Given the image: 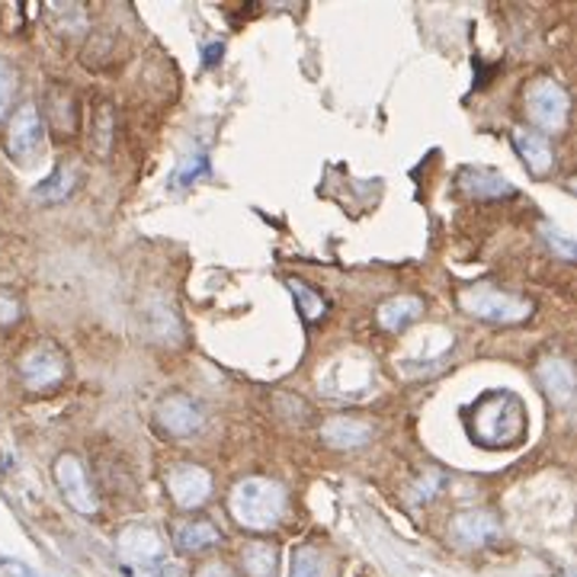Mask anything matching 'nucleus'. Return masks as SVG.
<instances>
[{"mask_svg": "<svg viewBox=\"0 0 577 577\" xmlns=\"http://www.w3.org/2000/svg\"><path fill=\"white\" fill-rule=\"evenodd\" d=\"M328 575V558L315 546H302L292 552L289 577H324Z\"/></svg>", "mask_w": 577, "mask_h": 577, "instance_id": "20", "label": "nucleus"}, {"mask_svg": "<svg viewBox=\"0 0 577 577\" xmlns=\"http://www.w3.org/2000/svg\"><path fill=\"white\" fill-rule=\"evenodd\" d=\"M511 142L514 148L523 157V164L536 174V177H546L548 171L555 167V154H552V145L546 142V135L539 132H526V128H514L511 132Z\"/></svg>", "mask_w": 577, "mask_h": 577, "instance_id": "12", "label": "nucleus"}, {"mask_svg": "<svg viewBox=\"0 0 577 577\" xmlns=\"http://www.w3.org/2000/svg\"><path fill=\"white\" fill-rule=\"evenodd\" d=\"M0 565H3V571H7L10 577H39V575H32L27 565L13 561V558H0Z\"/></svg>", "mask_w": 577, "mask_h": 577, "instance_id": "28", "label": "nucleus"}, {"mask_svg": "<svg viewBox=\"0 0 577 577\" xmlns=\"http://www.w3.org/2000/svg\"><path fill=\"white\" fill-rule=\"evenodd\" d=\"M116 555L125 577H154L164 568V543L152 526H125L116 539Z\"/></svg>", "mask_w": 577, "mask_h": 577, "instance_id": "4", "label": "nucleus"}, {"mask_svg": "<svg viewBox=\"0 0 577 577\" xmlns=\"http://www.w3.org/2000/svg\"><path fill=\"white\" fill-rule=\"evenodd\" d=\"M421 577H426V575H421Z\"/></svg>", "mask_w": 577, "mask_h": 577, "instance_id": "32", "label": "nucleus"}, {"mask_svg": "<svg viewBox=\"0 0 577 577\" xmlns=\"http://www.w3.org/2000/svg\"><path fill=\"white\" fill-rule=\"evenodd\" d=\"M196 577H235L225 565H206V568H199Z\"/></svg>", "mask_w": 577, "mask_h": 577, "instance_id": "29", "label": "nucleus"}, {"mask_svg": "<svg viewBox=\"0 0 577 577\" xmlns=\"http://www.w3.org/2000/svg\"><path fill=\"white\" fill-rule=\"evenodd\" d=\"M154 577H183V571H181V565H174V561H164V568H161V571H157Z\"/></svg>", "mask_w": 577, "mask_h": 577, "instance_id": "31", "label": "nucleus"}, {"mask_svg": "<svg viewBox=\"0 0 577 577\" xmlns=\"http://www.w3.org/2000/svg\"><path fill=\"white\" fill-rule=\"evenodd\" d=\"M458 305H462L465 315H472L478 321H491V324H519V321H526L533 315V302L529 299L504 292L497 286H487V282L462 289L458 292Z\"/></svg>", "mask_w": 577, "mask_h": 577, "instance_id": "3", "label": "nucleus"}, {"mask_svg": "<svg viewBox=\"0 0 577 577\" xmlns=\"http://www.w3.org/2000/svg\"><path fill=\"white\" fill-rule=\"evenodd\" d=\"M174 543H177L181 552H206V548L221 543V533H218V526L206 523V519H189V523L177 526Z\"/></svg>", "mask_w": 577, "mask_h": 577, "instance_id": "17", "label": "nucleus"}, {"mask_svg": "<svg viewBox=\"0 0 577 577\" xmlns=\"http://www.w3.org/2000/svg\"><path fill=\"white\" fill-rule=\"evenodd\" d=\"M539 231H543V241L552 247V254H558L561 260H575L577 247H575V238H571V235L558 231V228H555V225H548V221L539 225Z\"/></svg>", "mask_w": 577, "mask_h": 577, "instance_id": "24", "label": "nucleus"}, {"mask_svg": "<svg viewBox=\"0 0 577 577\" xmlns=\"http://www.w3.org/2000/svg\"><path fill=\"white\" fill-rule=\"evenodd\" d=\"M286 286H289V292L296 296V302H299V311H302L305 321H321V318H324L328 302H324L315 289H308L302 279H289Z\"/></svg>", "mask_w": 577, "mask_h": 577, "instance_id": "21", "label": "nucleus"}, {"mask_svg": "<svg viewBox=\"0 0 577 577\" xmlns=\"http://www.w3.org/2000/svg\"><path fill=\"white\" fill-rule=\"evenodd\" d=\"M167 491L183 511H196L213 497V475L199 465H177L167 472Z\"/></svg>", "mask_w": 577, "mask_h": 577, "instance_id": "8", "label": "nucleus"}, {"mask_svg": "<svg viewBox=\"0 0 577 577\" xmlns=\"http://www.w3.org/2000/svg\"><path fill=\"white\" fill-rule=\"evenodd\" d=\"M20 318V305L13 296H7V292H0V324H13Z\"/></svg>", "mask_w": 577, "mask_h": 577, "instance_id": "27", "label": "nucleus"}, {"mask_svg": "<svg viewBox=\"0 0 577 577\" xmlns=\"http://www.w3.org/2000/svg\"><path fill=\"white\" fill-rule=\"evenodd\" d=\"M440 487H443V475H440V472H426L421 482L411 485V504H418V507H421V504H430V501L436 497Z\"/></svg>", "mask_w": 577, "mask_h": 577, "instance_id": "25", "label": "nucleus"}, {"mask_svg": "<svg viewBox=\"0 0 577 577\" xmlns=\"http://www.w3.org/2000/svg\"><path fill=\"white\" fill-rule=\"evenodd\" d=\"M13 91H17V74L7 61L0 59V120L7 116V110L13 103Z\"/></svg>", "mask_w": 577, "mask_h": 577, "instance_id": "26", "label": "nucleus"}, {"mask_svg": "<svg viewBox=\"0 0 577 577\" xmlns=\"http://www.w3.org/2000/svg\"><path fill=\"white\" fill-rule=\"evenodd\" d=\"M458 186L475 199H504V196L517 193L514 183L507 181L504 174L491 171V167H462L458 171Z\"/></svg>", "mask_w": 577, "mask_h": 577, "instance_id": "11", "label": "nucleus"}, {"mask_svg": "<svg viewBox=\"0 0 577 577\" xmlns=\"http://www.w3.org/2000/svg\"><path fill=\"white\" fill-rule=\"evenodd\" d=\"M539 379L546 385V392L558 404H571L575 398V369L568 360H558V357H548L539 363Z\"/></svg>", "mask_w": 577, "mask_h": 577, "instance_id": "15", "label": "nucleus"}, {"mask_svg": "<svg viewBox=\"0 0 577 577\" xmlns=\"http://www.w3.org/2000/svg\"><path fill=\"white\" fill-rule=\"evenodd\" d=\"M74 183H78V171L74 167H55V174H49L45 181L39 183L32 189V196L42 199V203H61V199L71 196Z\"/></svg>", "mask_w": 577, "mask_h": 577, "instance_id": "18", "label": "nucleus"}, {"mask_svg": "<svg viewBox=\"0 0 577 577\" xmlns=\"http://www.w3.org/2000/svg\"><path fill=\"white\" fill-rule=\"evenodd\" d=\"M157 424L164 426L171 436H193V433H199L203 424H206V414H203V408L193 401V398L186 395H167L161 404H157Z\"/></svg>", "mask_w": 577, "mask_h": 577, "instance_id": "9", "label": "nucleus"}, {"mask_svg": "<svg viewBox=\"0 0 577 577\" xmlns=\"http://www.w3.org/2000/svg\"><path fill=\"white\" fill-rule=\"evenodd\" d=\"M231 517L241 523L244 529H274L286 514V491L270 478H244L231 491Z\"/></svg>", "mask_w": 577, "mask_h": 577, "instance_id": "2", "label": "nucleus"}, {"mask_svg": "<svg viewBox=\"0 0 577 577\" xmlns=\"http://www.w3.org/2000/svg\"><path fill=\"white\" fill-rule=\"evenodd\" d=\"M110 145H113V110H110V103H103L93 122V148L100 157H106Z\"/></svg>", "mask_w": 577, "mask_h": 577, "instance_id": "23", "label": "nucleus"}, {"mask_svg": "<svg viewBox=\"0 0 577 577\" xmlns=\"http://www.w3.org/2000/svg\"><path fill=\"white\" fill-rule=\"evenodd\" d=\"M68 372V363H64V353L52 343H39L32 347L30 353L20 360V375L27 382V389L32 392H42V389H55L61 379Z\"/></svg>", "mask_w": 577, "mask_h": 577, "instance_id": "7", "label": "nucleus"}, {"mask_svg": "<svg viewBox=\"0 0 577 577\" xmlns=\"http://www.w3.org/2000/svg\"><path fill=\"white\" fill-rule=\"evenodd\" d=\"M453 533L462 546H485L487 539L501 536V523L487 511H465L453 519Z\"/></svg>", "mask_w": 577, "mask_h": 577, "instance_id": "13", "label": "nucleus"}, {"mask_svg": "<svg viewBox=\"0 0 577 577\" xmlns=\"http://www.w3.org/2000/svg\"><path fill=\"white\" fill-rule=\"evenodd\" d=\"M421 315H424V302L418 296H395L379 308V324L398 334V331L411 328Z\"/></svg>", "mask_w": 577, "mask_h": 577, "instance_id": "16", "label": "nucleus"}, {"mask_svg": "<svg viewBox=\"0 0 577 577\" xmlns=\"http://www.w3.org/2000/svg\"><path fill=\"white\" fill-rule=\"evenodd\" d=\"M221 52H225V49H221V42L209 45V49H206V59H203V64H206V68H213L215 61H221Z\"/></svg>", "mask_w": 577, "mask_h": 577, "instance_id": "30", "label": "nucleus"}, {"mask_svg": "<svg viewBox=\"0 0 577 577\" xmlns=\"http://www.w3.org/2000/svg\"><path fill=\"white\" fill-rule=\"evenodd\" d=\"M321 440L334 450H357L372 440V426L357 421V418H334L321 426Z\"/></svg>", "mask_w": 577, "mask_h": 577, "instance_id": "14", "label": "nucleus"}, {"mask_svg": "<svg viewBox=\"0 0 577 577\" xmlns=\"http://www.w3.org/2000/svg\"><path fill=\"white\" fill-rule=\"evenodd\" d=\"M55 482H59L64 501L84 514V517H93L96 514V494H93L91 482H87V472H84V462L74 456V453H64V456L55 458Z\"/></svg>", "mask_w": 577, "mask_h": 577, "instance_id": "6", "label": "nucleus"}, {"mask_svg": "<svg viewBox=\"0 0 577 577\" xmlns=\"http://www.w3.org/2000/svg\"><path fill=\"white\" fill-rule=\"evenodd\" d=\"M244 568L250 577H276V565H279V552L270 543H250L241 552Z\"/></svg>", "mask_w": 577, "mask_h": 577, "instance_id": "19", "label": "nucleus"}, {"mask_svg": "<svg viewBox=\"0 0 577 577\" xmlns=\"http://www.w3.org/2000/svg\"><path fill=\"white\" fill-rule=\"evenodd\" d=\"M42 148V120H39V110L27 103L13 122H10V132H7V152L20 161H30L32 154Z\"/></svg>", "mask_w": 577, "mask_h": 577, "instance_id": "10", "label": "nucleus"}, {"mask_svg": "<svg viewBox=\"0 0 577 577\" xmlns=\"http://www.w3.org/2000/svg\"><path fill=\"white\" fill-rule=\"evenodd\" d=\"M468 430L487 450L517 446L523 433H526V408L511 392H487L468 411Z\"/></svg>", "mask_w": 577, "mask_h": 577, "instance_id": "1", "label": "nucleus"}, {"mask_svg": "<svg viewBox=\"0 0 577 577\" xmlns=\"http://www.w3.org/2000/svg\"><path fill=\"white\" fill-rule=\"evenodd\" d=\"M206 174H209V157H206V154H189L181 167H177L171 186H174V189H186V186H193L196 181H203Z\"/></svg>", "mask_w": 577, "mask_h": 577, "instance_id": "22", "label": "nucleus"}, {"mask_svg": "<svg viewBox=\"0 0 577 577\" xmlns=\"http://www.w3.org/2000/svg\"><path fill=\"white\" fill-rule=\"evenodd\" d=\"M526 113L546 132H561L568 122V93L552 78H539L526 87Z\"/></svg>", "mask_w": 577, "mask_h": 577, "instance_id": "5", "label": "nucleus"}]
</instances>
